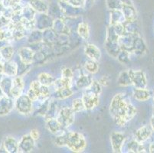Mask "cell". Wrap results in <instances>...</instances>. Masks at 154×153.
<instances>
[{"instance_id": "obj_32", "label": "cell", "mask_w": 154, "mask_h": 153, "mask_svg": "<svg viewBox=\"0 0 154 153\" xmlns=\"http://www.w3.org/2000/svg\"><path fill=\"white\" fill-rule=\"evenodd\" d=\"M3 96V91L2 89H0V98H2Z\"/></svg>"}, {"instance_id": "obj_3", "label": "cell", "mask_w": 154, "mask_h": 153, "mask_svg": "<svg viewBox=\"0 0 154 153\" xmlns=\"http://www.w3.org/2000/svg\"><path fill=\"white\" fill-rule=\"evenodd\" d=\"M32 101L28 95H21L15 101V108L22 114H29L32 110Z\"/></svg>"}, {"instance_id": "obj_6", "label": "cell", "mask_w": 154, "mask_h": 153, "mask_svg": "<svg viewBox=\"0 0 154 153\" xmlns=\"http://www.w3.org/2000/svg\"><path fill=\"white\" fill-rule=\"evenodd\" d=\"M82 99H83L85 109H93L99 103L98 95L88 90H86V93L84 94Z\"/></svg>"}, {"instance_id": "obj_27", "label": "cell", "mask_w": 154, "mask_h": 153, "mask_svg": "<svg viewBox=\"0 0 154 153\" xmlns=\"http://www.w3.org/2000/svg\"><path fill=\"white\" fill-rule=\"evenodd\" d=\"M62 75H63V78H67V79H71V78H72V76H73V73L71 70L68 69V68H66V69L63 71Z\"/></svg>"}, {"instance_id": "obj_18", "label": "cell", "mask_w": 154, "mask_h": 153, "mask_svg": "<svg viewBox=\"0 0 154 153\" xmlns=\"http://www.w3.org/2000/svg\"><path fill=\"white\" fill-rule=\"evenodd\" d=\"M47 127L51 133H58L63 128L61 125L58 123L57 120L54 119H49L47 123Z\"/></svg>"}, {"instance_id": "obj_29", "label": "cell", "mask_w": 154, "mask_h": 153, "mask_svg": "<svg viewBox=\"0 0 154 153\" xmlns=\"http://www.w3.org/2000/svg\"><path fill=\"white\" fill-rule=\"evenodd\" d=\"M109 83L108 80L107 79V78L106 77H103V78H102L100 80V84H103V85H107Z\"/></svg>"}, {"instance_id": "obj_10", "label": "cell", "mask_w": 154, "mask_h": 153, "mask_svg": "<svg viewBox=\"0 0 154 153\" xmlns=\"http://www.w3.org/2000/svg\"><path fill=\"white\" fill-rule=\"evenodd\" d=\"M152 128L149 126H143L137 130L135 133V139L138 142H143L147 140L150 137L152 134Z\"/></svg>"}, {"instance_id": "obj_22", "label": "cell", "mask_w": 154, "mask_h": 153, "mask_svg": "<svg viewBox=\"0 0 154 153\" xmlns=\"http://www.w3.org/2000/svg\"><path fill=\"white\" fill-rule=\"evenodd\" d=\"M72 90L70 87H64L57 90L55 95H57V96L61 98V99H64V98H67L71 96L72 94Z\"/></svg>"}, {"instance_id": "obj_30", "label": "cell", "mask_w": 154, "mask_h": 153, "mask_svg": "<svg viewBox=\"0 0 154 153\" xmlns=\"http://www.w3.org/2000/svg\"><path fill=\"white\" fill-rule=\"evenodd\" d=\"M150 125H151V128H152V131H154V113H153V114H152V117H151Z\"/></svg>"}, {"instance_id": "obj_12", "label": "cell", "mask_w": 154, "mask_h": 153, "mask_svg": "<svg viewBox=\"0 0 154 153\" xmlns=\"http://www.w3.org/2000/svg\"><path fill=\"white\" fill-rule=\"evenodd\" d=\"M85 54L94 61H98L100 57V50L94 44H88L85 48Z\"/></svg>"}, {"instance_id": "obj_28", "label": "cell", "mask_w": 154, "mask_h": 153, "mask_svg": "<svg viewBox=\"0 0 154 153\" xmlns=\"http://www.w3.org/2000/svg\"><path fill=\"white\" fill-rule=\"evenodd\" d=\"M30 136L32 137V138L34 139L35 140L38 139L39 138V136H40V135H39L38 130H32L30 133Z\"/></svg>"}, {"instance_id": "obj_13", "label": "cell", "mask_w": 154, "mask_h": 153, "mask_svg": "<svg viewBox=\"0 0 154 153\" xmlns=\"http://www.w3.org/2000/svg\"><path fill=\"white\" fill-rule=\"evenodd\" d=\"M3 146L6 152H17L19 151V146L16 140L12 137H7L3 143Z\"/></svg>"}, {"instance_id": "obj_26", "label": "cell", "mask_w": 154, "mask_h": 153, "mask_svg": "<svg viewBox=\"0 0 154 153\" xmlns=\"http://www.w3.org/2000/svg\"><path fill=\"white\" fill-rule=\"evenodd\" d=\"M92 81H90V79L88 78V77L87 76H82V78H80L79 80L77 81V86L79 88H87L89 87L91 84Z\"/></svg>"}, {"instance_id": "obj_16", "label": "cell", "mask_w": 154, "mask_h": 153, "mask_svg": "<svg viewBox=\"0 0 154 153\" xmlns=\"http://www.w3.org/2000/svg\"><path fill=\"white\" fill-rule=\"evenodd\" d=\"M21 60L24 64H30L33 59L32 51L29 48H23L20 50Z\"/></svg>"}, {"instance_id": "obj_33", "label": "cell", "mask_w": 154, "mask_h": 153, "mask_svg": "<svg viewBox=\"0 0 154 153\" xmlns=\"http://www.w3.org/2000/svg\"><path fill=\"white\" fill-rule=\"evenodd\" d=\"M153 100H154V96H153Z\"/></svg>"}, {"instance_id": "obj_2", "label": "cell", "mask_w": 154, "mask_h": 153, "mask_svg": "<svg viewBox=\"0 0 154 153\" xmlns=\"http://www.w3.org/2000/svg\"><path fill=\"white\" fill-rule=\"evenodd\" d=\"M66 146L75 152L82 151L86 147V141L81 133L70 132L66 133Z\"/></svg>"}, {"instance_id": "obj_23", "label": "cell", "mask_w": 154, "mask_h": 153, "mask_svg": "<svg viewBox=\"0 0 154 153\" xmlns=\"http://www.w3.org/2000/svg\"><path fill=\"white\" fill-rule=\"evenodd\" d=\"M85 69L88 71V72L92 73V74H94L98 70V65L97 64L96 61H94V60H89V61H87L85 63Z\"/></svg>"}, {"instance_id": "obj_9", "label": "cell", "mask_w": 154, "mask_h": 153, "mask_svg": "<svg viewBox=\"0 0 154 153\" xmlns=\"http://www.w3.org/2000/svg\"><path fill=\"white\" fill-rule=\"evenodd\" d=\"M19 150H21L23 152H29L32 151L35 146V139L29 136H23V138L21 140L20 143L19 144Z\"/></svg>"}, {"instance_id": "obj_8", "label": "cell", "mask_w": 154, "mask_h": 153, "mask_svg": "<svg viewBox=\"0 0 154 153\" xmlns=\"http://www.w3.org/2000/svg\"><path fill=\"white\" fill-rule=\"evenodd\" d=\"M23 87L24 83L22 78H19V77L15 78L12 81V86L11 88L10 95L13 98H18L19 96H21Z\"/></svg>"}, {"instance_id": "obj_15", "label": "cell", "mask_w": 154, "mask_h": 153, "mask_svg": "<svg viewBox=\"0 0 154 153\" xmlns=\"http://www.w3.org/2000/svg\"><path fill=\"white\" fill-rule=\"evenodd\" d=\"M2 71L9 77L14 76L17 72V66L12 61H8L2 65Z\"/></svg>"}, {"instance_id": "obj_20", "label": "cell", "mask_w": 154, "mask_h": 153, "mask_svg": "<svg viewBox=\"0 0 154 153\" xmlns=\"http://www.w3.org/2000/svg\"><path fill=\"white\" fill-rule=\"evenodd\" d=\"M78 32L79 35L84 39H87L89 36V28L88 25L85 22H82L79 24L78 28Z\"/></svg>"}, {"instance_id": "obj_11", "label": "cell", "mask_w": 154, "mask_h": 153, "mask_svg": "<svg viewBox=\"0 0 154 153\" xmlns=\"http://www.w3.org/2000/svg\"><path fill=\"white\" fill-rule=\"evenodd\" d=\"M13 102L9 96H3L0 98V116L6 115L12 110Z\"/></svg>"}, {"instance_id": "obj_24", "label": "cell", "mask_w": 154, "mask_h": 153, "mask_svg": "<svg viewBox=\"0 0 154 153\" xmlns=\"http://www.w3.org/2000/svg\"><path fill=\"white\" fill-rule=\"evenodd\" d=\"M0 53H1L3 58H5L7 61H9L12 56L13 55V49L9 46H5V47L1 48Z\"/></svg>"}, {"instance_id": "obj_31", "label": "cell", "mask_w": 154, "mask_h": 153, "mask_svg": "<svg viewBox=\"0 0 154 153\" xmlns=\"http://www.w3.org/2000/svg\"><path fill=\"white\" fill-rule=\"evenodd\" d=\"M149 150H150L151 152H154V143L151 144L150 148H149Z\"/></svg>"}, {"instance_id": "obj_17", "label": "cell", "mask_w": 154, "mask_h": 153, "mask_svg": "<svg viewBox=\"0 0 154 153\" xmlns=\"http://www.w3.org/2000/svg\"><path fill=\"white\" fill-rule=\"evenodd\" d=\"M12 86V81L9 78V77L4 78V79H2V81H0V87H1V89H2V91L5 93V94L8 95V96H10V91Z\"/></svg>"}, {"instance_id": "obj_14", "label": "cell", "mask_w": 154, "mask_h": 153, "mask_svg": "<svg viewBox=\"0 0 154 153\" xmlns=\"http://www.w3.org/2000/svg\"><path fill=\"white\" fill-rule=\"evenodd\" d=\"M134 96L139 101H146L149 99L150 93L146 88H135L134 90Z\"/></svg>"}, {"instance_id": "obj_4", "label": "cell", "mask_w": 154, "mask_h": 153, "mask_svg": "<svg viewBox=\"0 0 154 153\" xmlns=\"http://www.w3.org/2000/svg\"><path fill=\"white\" fill-rule=\"evenodd\" d=\"M74 110L71 108H63L58 113L57 120L62 127H68L74 121Z\"/></svg>"}, {"instance_id": "obj_21", "label": "cell", "mask_w": 154, "mask_h": 153, "mask_svg": "<svg viewBox=\"0 0 154 153\" xmlns=\"http://www.w3.org/2000/svg\"><path fill=\"white\" fill-rule=\"evenodd\" d=\"M119 84L122 85V86H128L130 84H131V80L130 78V75H129L128 71H126V72H123L120 74V77H119L118 79Z\"/></svg>"}, {"instance_id": "obj_19", "label": "cell", "mask_w": 154, "mask_h": 153, "mask_svg": "<svg viewBox=\"0 0 154 153\" xmlns=\"http://www.w3.org/2000/svg\"><path fill=\"white\" fill-rule=\"evenodd\" d=\"M38 81L42 85L48 87L54 83V79L50 74H47V73H42L38 77Z\"/></svg>"}, {"instance_id": "obj_1", "label": "cell", "mask_w": 154, "mask_h": 153, "mask_svg": "<svg viewBox=\"0 0 154 153\" xmlns=\"http://www.w3.org/2000/svg\"><path fill=\"white\" fill-rule=\"evenodd\" d=\"M110 110L117 124L120 126L131 120L137 112L136 108L127 102L122 93H118L113 98Z\"/></svg>"}, {"instance_id": "obj_5", "label": "cell", "mask_w": 154, "mask_h": 153, "mask_svg": "<svg viewBox=\"0 0 154 153\" xmlns=\"http://www.w3.org/2000/svg\"><path fill=\"white\" fill-rule=\"evenodd\" d=\"M131 83L136 88H146V78L142 71H134L130 70L128 71Z\"/></svg>"}, {"instance_id": "obj_7", "label": "cell", "mask_w": 154, "mask_h": 153, "mask_svg": "<svg viewBox=\"0 0 154 153\" xmlns=\"http://www.w3.org/2000/svg\"><path fill=\"white\" fill-rule=\"evenodd\" d=\"M110 137H111L110 141H111L113 150L115 152H120L122 150L123 145H124V140H125L124 136L122 133L115 132V133H112Z\"/></svg>"}, {"instance_id": "obj_25", "label": "cell", "mask_w": 154, "mask_h": 153, "mask_svg": "<svg viewBox=\"0 0 154 153\" xmlns=\"http://www.w3.org/2000/svg\"><path fill=\"white\" fill-rule=\"evenodd\" d=\"M84 109H85V106L84 104L83 99L78 98V99H76L73 101L72 109L74 110V112L82 111Z\"/></svg>"}]
</instances>
